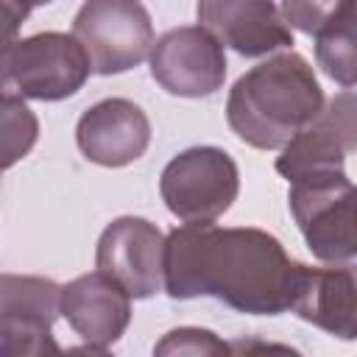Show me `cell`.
<instances>
[{
    "label": "cell",
    "mask_w": 357,
    "mask_h": 357,
    "mask_svg": "<svg viewBox=\"0 0 357 357\" xmlns=\"http://www.w3.org/2000/svg\"><path fill=\"white\" fill-rule=\"evenodd\" d=\"M73 33L45 31L17 39L0 59V100H64L89 78Z\"/></svg>",
    "instance_id": "obj_3"
},
{
    "label": "cell",
    "mask_w": 357,
    "mask_h": 357,
    "mask_svg": "<svg viewBox=\"0 0 357 357\" xmlns=\"http://www.w3.org/2000/svg\"><path fill=\"white\" fill-rule=\"evenodd\" d=\"M354 145H357L354 92L343 89L318 112L312 123H307L282 145V156L276 159V173L293 181L298 176L318 170H343V162L354 151Z\"/></svg>",
    "instance_id": "obj_10"
},
{
    "label": "cell",
    "mask_w": 357,
    "mask_h": 357,
    "mask_svg": "<svg viewBox=\"0 0 357 357\" xmlns=\"http://www.w3.org/2000/svg\"><path fill=\"white\" fill-rule=\"evenodd\" d=\"M354 6L346 8L335 22L315 33V59L329 78H335L343 89H351L357 81V56H354Z\"/></svg>",
    "instance_id": "obj_15"
},
{
    "label": "cell",
    "mask_w": 357,
    "mask_h": 357,
    "mask_svg": "<svg viewBox=\"0 0 357 357\" xmlns=\"http://www.w3.org/2000/svg\"><path fill=\"white\" fill-rule=\"evenodd\" d=\"M165 206L184 223H215L240 192L234 159L215 148L198 145L173 156L159 178Z\"/></svg>",
    "instance_id": "obj_6"
},
{
    "label": "cell",
    "mask_w": 357,
    "mask_h": 357,
    "mask_svg": "<svg viewBox=\"0 0 357 357\" xmlns=\"http://www.w3.org/2000/svg\"><path fill=\"white\" fill-rule=\"evenodd\" d=\"M59 312L84 340L81 351L103 354L123 337L131 321V296L103 271H92L61 287Z\"/></svg>",
    "instance_id": "obj_11"
},
{
    "label": "cell",
    "mask_w": 357,
    "mask_h": 357,
    "mask_svg": "<svg viewBox=\"0 0 357 357\" xmlns=\"http://www.w3.org/2000/svg\"><path fill=\"white\" fill-rule=\"evenodd\" d=\"M195 14L204 31L240 56H265L293 45V31L273 0H198Z\"/></svg>",
    "instance_id": "obj_12"
},
{
    "label": "cell",
    "mask_w": 357,
    "mask_h": 357,
    "mask_svg": "<svg viewBox=\"0 0 357 357\" xmlns=\"http://www.w3.org/2000/svg\"><path fill=\"white\" fill-rule=\"evenodd\" d=\"M39 120L25 100H0V176L36 145Z\"/></svg>",
    "instance_id": "obj_16"
},
{
    "label": "cell",
    "mask_w": 357,
    "mask_h": 357,
    "mask_svg": "<svg viewBox=\"0 0 357 357\" xmlns=\"http://www.w3.org/2000/svg\"><path fill=\"white\" fill-rule=\"evenodd\" d=\"M231 346L223 343L215 332L198 329V326H178L170 329L156 346L153 354H195V357H215V354H229Z\"/></svg>",
    "instance_id": "obj_18"
},
{
    "label": "cell",
    "mask_w": 357,
    "mask_h": 357,
    "mask_svg": "<svg viewBox=\"0 0 357 357\" xmlns=\"http://www.w3.org/2000/svg\"><path fill=\"white\" fill-rule=\"evenodd\" d=\"M321 109L324 89L310 61L293 50H282L234 81L226 120L245 145L276 151L312 123Z\"/></svg>",
    "instance_id": "obj_2"
},
{
    "label": "cell",
    "mask_w": 357,
    "mask_h": 357,
    "mask_svg": "<svg viewBox=\"0 0 357 357\" xmlns=\"http://www.w3.org/2000/svg\"><path fill=\"white\" fill-rule=\"evenodd\" d=\"M59 296L53 279L0 273V357L61 354L53 340Z\"/></svg>",
    "instance_id": "obj_7"
},
{
    "label": "cell",
    "mask_w": 357,
    "mask_h": 357,
    "mask_svg": "<svg viewBox=\"0 0 357 357\" xmlns=\"http://www.w3.org/2000/svg\"><path fill=\"white\" fill-rule=\"evenodd\" d=\"M75 142L89 162L123 167L145 153L151 142V120L134 100L106 98L81 114Z\"/></svg>",
    "instance_id": "obj_13"
},
{
    "label": "cell",
    "mask_w": 357,
    "mask_h": 357,
    "mask_svg": "<svg viewBox=\"0 0 357 357\" xmlns=\"http://www.w3.org/2000/svg\"><path fill=\"white\" fill-rule=\"evenodd\" d=\"M304 262L254 226L220 229L184 223L165 237L162 290L170 298L215 296L237 312L279 315L290 310Z\"/></svg>",
    "instance_id": "obj_1"
},
{
    "label": "cell",
    "mask_w": 357,
    "mask_h": 357,
    "mask_svg": "<svg viewBox=\"0 0 357 357\" xmlns=\"http://www.w3.org/2000/svg\"><path fill=\"white\" fill-rule=\"evenodd\" d=\"M95 262L131 298H151L162 290L165 234L145 218H117L103 229Z\"/></svg>",
    "instance_id": "obj_9"
},
{
    "label": "cell",
    "mask_w": 357,
    "mask_h": 357,
    "mask_svg": "<svg viewBox=\"0 0 357 357\" xmlns=\"http://www.w3.org/2000/svg\"><path fill=\"white\" fill-rule=\"evenodd\" d=\"M354 0H282V17L287 28H296L301 33L315 36L329 22H335L346 8H351Z\"/></svg>",
    "instance_id": "obj_17"
},
{
    "label": "cell",
    "mask_w": 357,
    "mask_h": 357,
    "mask_svg": "<svg viewBox=\"0 0 357 357\" xmlns=\"http://www.w3.org/2000/svg\"><path fill=\"white\" fill-rule=\"evenodd\" d=\"M31 8H33L31 0H0V59L17 42V33L28 20Z\"/></svg>",
    "instance_id": "obj_19"
},
{
    "label": "cell",
    "mask_w": 357,
    "mask_h": 357,
    "mask_svg": "<svg viewBox=\"0 0 357 357\" xmlns=\"http://www.w3.org/2000/svg\"><path fill=\"white\" fill-rule=\"evenodd\" d=\"M153 81L178 98H206L223 86V45L201 25H181L162 33L148 53Z\"/></svg>",
    "instance_id": "obj_8"
},
{
    "label": "cell",
    "mask_w": 357,
    "mask_h": 357,
    "mask_svg": "<svg viewBox=\"0 0 357 357\" xmlns=\"http://www.w3.org/2000/svg\"><path fill=\"white\" fill-rule=\"evenodd\" d=\"M290 212L321 262H351L357 254L354 184L343 170H318L290 181Z\"/></svg>",
    "instance_id": "obj_4"
},
{
    "label": "cell",
    "mask_w": 357,
    "mask_h": 357,
    "mask_svg": "<svg viewBox=\"0 0 357 357\" xmlns=\"http://www.w3.org/2000/svg\"><path fill=\"white\" fill-rule=\"evenodd\" d=\"M33 6H47V3H53V0H31Z\"/></svg>",
    "instance_id": "obj_20"
},
{
    "label": "cell",
    "mask_w": 357,
    "mask_h": 357,
    "mask_svg": "<svg viewBox=\"0 0 357 357\" xmlns=\"http://www.w3.org/2000/svg\"><path fill=\"white\" fill-rule=\"evenodd\" d=\"M290 310L307 324L340 340H351L357 335L354 268L349 262H337L332 268L304 265Z\"/></svg>",
    "instance_id": "obj_14"
},
{
    "label": "cell",
    "mask_w": 357,
    "mask_h": 357,
    "mask_svg": "<svg viewBox=\"0 0 357 357\" xmlns=\"http://www.w3.org/2000/svg\"><path fill=\"white\" fill-rule=\"evenodd\" d=\"M73 39L92 73L114 75L148 59L153 22L139 0H84L73 20Z\"/></svg>",
    "instance_id": "obj_5"
}]
</instances>
